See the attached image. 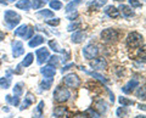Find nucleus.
<instances>
[{
	"label": "nucleus",
	"mask_w": 146,
	"mask_h": 118,
	"mask_svg": "<svg viewBox=\"0 0 146 118\" xmlns=\"http://www.w3.org/2000/svg\"><path fill=\"white\" fill-rule=\"evenodd\" d=\"M4 19H5V25L9 29L15 28V26H17L21 21V16L18 15L17 12L12 11V10H7L5 11V15H4Z\"/></svg>",
	"instance_id": "f257e3e1"
},
{
	"label": "nucleus",
	"mask_w": 146,
	"mask_h": 118,
	"mask_svg": "<svg viewBox=\"0 0 146 118\" xmlns=\"http://www.w3.org/2000/svg\"><path fill=\"white\" fill-rule=\"evenodd\" d=\"M52 97L55 101H57V102H65L71 97V93L68 91V89L63 88V87H56L54 90Z\"/></svg>",
	"instance_id": "f03ea898"
},
{
	"label": "nucleus",
	"mask_w": 146,
	"mask_h": 118,
	"mask_svg": "<svg viewBox=\"0 0 146 118\" xmlns=\"http://www.w3.org/2000/svg\"><path fill=\"white\" fill-rule=\"evenodd\" d=\"M141 43H143V35L138 33V32H131L127 37V45L131 49L140 46Z\"/></svg>",
	"instance_id": "7ed1b4c3"
},
{
	"label": "nucleus",
	"mask_w": 146,
	"mask_h": 118,
	"mask_svg": "<svg viewBox=\"0 0 146 118\" xmlns=\"http://www.w3.org/2000/svg\"><path fill=\"white\" fill-rule=\"evenodd\" d=\"M63 80H65V84L70 88H78L80 85L79 77L74 73H71V74H67L66 77H63Z\"/></svg>",
	"instance_id": "20e7f679"
},
{
	"label": "nucleus",
	"mask_w": 146,
	"mask_h": 118,
	"mask_svg": "<svg viewBox=\"0 0 146 118\" xmlns=\"http://www.w3.org/2000/svg\"><path fill=\"white\" fill-rule=\"evenodd\" d=\"M118 32L116 29H112V28H107V29H104L101 32V38L105 42H113V40H117L118 39Z\"/></svg>",
	"instance_id": "39448f33"
},
{
	"label": "nucleus",
	"mask_w": 146,
	"mask_h": 118,
	"mask_svg": "<svg viewBox=\"0 0 146 118\" xmlns=\"http://www.w3.org/2000/svg\"><path fill=\"white\" fill-rule=\"evenodd\" d=\"M99 54V49L93 44H89L83 49V56L86 60H91V58H95Z\"/></svg>",
	"instance_id": "423d86ee"
},
{
	"label": "nucleus",
	"mask_w": 146,
	"mask_h": 118,
	"mask_svg": "<svg viewBox=\"0 0 146 118\" xmlns=\"http://www.w3.org/2000/svg\"><path fill=\"white\" fill-rule=\"evenodd\" d=\"M11 46H12V56L13 57H20L21 55H23L25 52V46L22 42L20 40H13L11 43Z\"/></svg>",
	"instance_id": "0eeeda50"
},
{
	"label": "nucleus",
	"mask_w": 146,
	"mask_h": 118,
	"mask_svg": "<svg viewBox=\"0 0 146 118\" xmlns=\"http://www.w3.org/2000/svg\"><path fill=\"white\" fill-rule=\"evenodd\" d=\"M35 55H36V58H38V63L39 65H43L45 61H48V58L50 57V54H49V50L46 48H40L35 51Z\"/></svg>",
	"instance_id": "6e6552de"
},
{
	"label": "nucleus",
	"mask_w": 146,
	"mask_h": 118,
	"mask_svg": "<svg viewBox=\"0 0 146 118\" xmlns=\"http://www.w3.org/2000/svg\"><path fill=\"white\" fill-rule=\"evenodd\" d=\"M90 67H93V70L101 71V70H105L107 67V62L105 58L99 57V58H95V60L90 61Z\"/></svg>",
	"instance_id": "1a4fd4ad"
},
{
	"label": "nucleus",
	"mask_w": 146,
	"mask_h": 118,
	"mask_svg": "<svg viewBox=\"0 0 146 118\" xmlns=\"http://www.w3.org/2000/svg\"><path fill=\"white\" fill-rule=\"evenodd\" d=\"M139 85V80L138 79H130L128 83L122 88V91L124 94H130L133 90Z\"/></svg>",
	"instance_id": "9d476101"
},
{
	"label": "nucleus",
	"mask_w": 146,
	"mask_h": 118,
	"mask_svg": "<svg viewBox=\"0 0 146 118\" xmlns=\"http://www.w3.org/2000/svg\"><path fill=\"white\" fill-rule=\"evenodd\" d=\"M40 72L44 76V78H46V79H54L55 74H56V71H55L52 66H45L40 70Z\"/></svg>",
	"instance_id": "9b49d317"
},
{
	"label": "nucleus",
	"mask_w": 146,
	"mask_h": 118,
	"mask_svg": "<svg viewBox=\"0 0 146 118\" xmlns=\"http://www.w3.org/2000/svg\"><path fill=\"white\" fill-rule=\"evenodd\" d=\"M118 11H119L122 13V16L125 17V19H129V17L135 15V12L133 11V9L129 7V6H127V5H123V4L119 6V10H118Z\"/></svg>",
	"instance_id": "f8f14e48"
},
{
	"label": "nucleus",
	"mask_w": 146,
	"mask_h": 118,
	"mask_svg": "<svg viewBox=\"0 0 146 118\" xmlns=\"http://www.w3.org/2000/svg\"><path fill=\"white\" fill-rule=\"evenodd\" d=\"M68 115V111H67V107H63V106H57L54 108V112H52V116L55 117H58V118H63L65 116Z\"/></svg>",
	"instance_id": "ddd939ff"
},
{
	"label": "nucleus",
	"mask_w": 146,
	"mask_h": 118,
	"mask_svg": "<svg viewBox=\"0 0 146 118\" xmlns=\"http://www.w3.org/2000/svg\"><path fill=\"white\" fill-rule=\"evenodd\" d=\"M34 101H35V97L33 96V95H32V94H27V96L25 97L23 103H22L21 107H20V110H21V111H23L25 108H28Z\"/></svg>",
	"instance_id": "4468645a"
},
{
	"label": "nucleus",
	"mask_w": 146,
	"mask_h": 118,
	"mask_svg": "<svg viewBox=\"0 0 146 118\" xmlns=\"http://www.w3.org/2000/svg\"><path fill=\"white\" fill-rule=\"evenodd\" d=\"M10 85H11V72L7 71V76L4 77V78H0V87L7 89L10 88Z\"/></svg>",
	"instance_id": "2eb2a0df"
},
{
	"label": "nucleus",
	"mask_w": 146,
	"mask_h": 118,
	"mask_svg": "<svg viewBox=\"0 0 146 118\" xmlns=\"http://www.w3.org/2000/svg\"><path fill=\"white\" fill-rule=\"evenodd\" d=\"M84 38H85V34L82 30H78V32H74V33L72 34L71 40H72L73 43H76V44H79V43L83 42Z\"/></svg>",
	"instance_id": "dca6fc26"
},
{
	"label": "nucleus",
	"mask_w": 146,
	"mask_h": 118,
	"mask_svg": "<svg viewBox=\"0 0 146 118\" xmlns=\"http://www.w3.org/2000/svg\"><path fill=\"white\" fill-rule=\"evenodd\" d=\"M105 13L108 16V17H112V19H117L118 16H119V11L117 10L115 6H107L105 9Z\"/></svg>",
	"instance_id": "f3484780"
},
{
	"label": "nucleus",
	"mask_w": 146,
	"mask_h": 118,
	"mask_svg": "<svg viewBox=\"0 0 146 118\" xmlns=\"http://www.w3.org/2000/svg\"><path fill=\"white\" fill-rule=\"evenodd\" d=\"M45 42V39H44V37H42V35H35L34 38H32L31 40H29V46L31 48H35V46H38V45H40V44H43Z\"/></svg>",
	"instance_id": "a211bd4d"
},
{
	"label": "nucleus",
	"mask_w": 146,
	"mask_h": 118,
	"mask_svg": "<svg viewBox=\"0 0 146 118\" xmlns=\"http://www.w3.org/2000/svg\"><path fill=\"white\" fill-rule=\"evenodd\" d=\"M80 70L82 71H84L85 72V73H88L89 76H91V77H94V78H96L98 80H100V82H102V83H107V79L106 78H105V77H102L101 74H99V73H96V72H89V71H86L85 68H84V67H80Z\"/></svg>",
	"instance_id": "6ab92c4d"
},
{
	"label": "nucleus",
	"mask_w": 146,
	"mask_h": 118,
	"mask_svg": "<svg viewBox=\"0 0 146 118\" xmlns=\"http://www.w3.org/2000/svg\"><path fill=\"white\" fill-rule=\"evenodd\" d=\"M32 6V4L29 0H20L17 4H16V7L17 9H21V10H26V11H28L29 9Z\"/></svg>",
	"instance_id": "aec40b11"
},
{
	"label": "nucleus",
	"mask_w": 146,
	"mask_h": 118,
	"mask_svg": "<svg viewBox=\"0 0 146 118\" xmlns=\"http://www.w3.org/2000/svg\"><path fill=\"white\" fill-rule=\"evenodd\" d=\"M43 108H44V101H40L33 112V118H42L43 117Z\"/></svg>",
	"instance_id": "412c9836"
},
{
	"label": "nucleus",
	"mask_w": 146,
	"mask_h": 118,
	"mask_svg": "<svg viewBox=\"0 0 146 118\" xmlns=\"http://www.w3.org/2000/svg\"><path fill=\"white\" fill-rule=\"evenodd\" d=\"M106 3H107V0H91L88 5H89V7H93L94 10H96V9L102 7Z\"/></svg>",
	"instance_id": "4be33fe9"
},
{
	"label": "nucleus",
	"mask_w": 146,
	"mask_h": 118,
	"mask_svg": "<svg viewBox=\"0 0 146 118\" xmlns=\"http://www.w3.org/2000/svg\"><path fill=\"white\" fill-rule=\"evenodd\" d=\"M27 29H28V26H27V25H22V26H20L15 30V35H16V37L25 38L26 37V33H27Z\"/></svg>",
	"instance_id": "5701e85b"
},
{
	"label": "nucleus",
	"mask_w": 146,
	"mask_h": 118,
	"mask_svg": "<svg viewBox=\"0 0 146 118\" xmlns=\"http://www.w3.org/2000/svg\"><path fill=\"white\" fill-rule=\"evenodd\" d=\"M95 107H96V110L99 111L100 115H101V113H106V111H107V103L105 102L104 100H99L96 102V105H95Z\"/></svg>",
	"instance_id": "b1692460"
},
{
	"label": "nucleus",
	"mask_w": 146,
	"mask_h": 118,
	"mask_svg": "<svg viewBox=\"0 0 146 118\" xmlns=\"http://www.w3.org/2000/svg\"><path fill=\"white\" fill-rule=\"evenodd\" d=\"M36 16L38 17H42V19L44 20H49V19H52L54 17V12L52 11H50V10H42V11H39L38 13H36Z\"/></svg>",
	"instance_id": "393cba45"
},
{
	"label": "nucleus",
	"mask_w": 146,
	"mask_h": 118,
	"mask_svg": "<svg viewBox=\"0 0 146 118\" xmlns=\"http://www.w3.org/2000/svg\"><path fill=\"white\" fill-rule=\"evenodd\" d=\"M82 1L80 0H73V1H70L68 5L66 6V12H73L77 9V6L80 5Z\"/></svg>",
	"instance_id": "a878e982"
},
{
	"label": "nucleus",
	"mask_w": 146,
	"mask_h": 118,
	"mask_svg": "<svg viewBox=\"0 0 146 118\" xmlns=\"http://www.w3.org/2000/svg\"><path fill=\"white\" fill-rule=\"evenodd\" d=\"M5 99H6V101L10 103V105H12V106H18V105H20V97L16 96V95L13 97L10 96V95H6Z\"/></svg>",
	"instance_id": "bb28decb"
},
{
	"label": "nucleus",
	"mask_w": 146,
	"mask_h": 118,
	"mask_svg": "<svg viewBox=\"0 0 146 118\" xmlns=\"http://www.w3.org/2000/svg\"><path fill=\"white\" fill-rule=\"evenodd\" d=\"M128 115H129V110H128L127 106H122L117 110V116L119 118H125Z\"/></svg>",
	"instance_id": "cd10ccee"
},
{
	"label": "nucleus",
	"mask_w": 146,
	"mask_h": 118,
	"mask_svg": "<svg viewBox=\"0 0 146 118\" xmlns=\"http://www.w3.org/2000/svg\"><path fill=\"white\" fill-rule=\"evenodd\" d=\"M49 46L51 48V49L54 50V51H56V52H62V54L65 52V50L60 48V45L57 44L56 40H50V42H49Z\"/></svg>",
	"instance_id": "c85d7f7f"
},
{
	"label": "nucleus",
	"mask_w": 146,
	"mask_h": 118,
	"mask_svg": "<svg viewBox=\"0 0 146 118\" xmlns=\"http://www.w3.org/2000/svg\"><path fill=\"white\" fill-rule=\"evenodd\" d=\"M22 94H23V83H17L13 88V95L20 97Z\"/></svg>",
	"instance_id": "c756f323"
},
{
	"label": "nucleus",
	"mask_w": 146,
	"mask_h": 118,
	"mask_svg": "<svg viewBox=\"0 0 146 118\" xmlns=\"http://www.w3.org/2000/svg\"><path fill=\"white\" fill-rule=\"evenodd\" d=\"M34 56H33V54H28L26 57H25V60L22 61V63H21V66H25V67H29L31 65H32V62H33V58Z\"/></svg>",
	"instance_id": "7c9ffc66"
},
{
	"label": "nucleus",
	"mask_w": 146,
	"mask_h": 118,
	"mask_svg": "<svg viewBox=\"0 0 146 118\" xmlns=\"http://www.w3.org/2000/svg\"><path fill=\"white\" fill-rule=\"evenodd\" d=\"M48 61H49V66L57 67L58 63H60V61H61V57H58V56H51V57L48 58Z\"/></svg>",
	"instance_id": "2f4dec72"
},
{
	"label": "nucleus",
	"mask_w": 146,
	"mask_h": 118,
	"mask_svg": "<svg viewBox=\"0 0 146 118\" xmlns=\"http://www.w3.org/2000/svg\"><path fill=\"white\" fill-rule=\"evenodd\" d=\"M118 101H119V103L122 106H131V105H134L133 100H129V99H127L124 96H121L119 99H118Z\"/></svg>",
	"instance_id": "473e14b6"
},
{
	"label": "nucleus",
	"mask_w": 146,
	"mask_h": 118,
	"mask_svg": "<svg viewBox=\"0 0 146 118\" xmlns=\"http://www.w3.org/2000/svg\"><path fill=\"white\" fill-rule=\"evenodd\" d=\"M52 80L54 79H44L43 82H42V84H40V88L42 89H44V90H48V89H50L51 88V85H52Z\"/></svg>",
	"instance_id": "72a5a7b5"
},
{
	"label": "nucleus",
	"mask_w": 146,
	"mask_h": 118,
	"mask_svg": "<svg viewBox=\"0 0 146 118\" xmlns=\"http://www.w3.org/2000/svg\"><path fill=\"white\" fill-rule=\"evenodd\" d=\"M45 4H46V3H45L44 0H33V3H32V6H33L34 10H38V9L43 7Z\"/></svg>",
	"instance_id": "f704fd0d"
},
{
	"label": "nucleus",
	"mask_w": 146,
	"mask_h": 118,
	"mask_svg": "<svg viewBox=\"0 0 146 118\" xmlns=\"http://www.w3.org/2000/svg\"><path fill=\"white\" fill-rule=\"evenodd\" d=\"M50 7L54 9V10H60L62 7V4H61V1H58V0H51V1H50Z\"/></svg>",
	"instance_id": "c9c22d12"
},
{
	"label": "nucleus",
	"mask_w": 146,
	"mask_h": 118,
	"mask_svg": "<svg viewBox=\"0 0 146 118\" xmlns=\"http://www.w3.org/2000/svg\"><path fill=\"white\" fill-rule=\"evenodd\" d=\"M85 113H86V115H90L91 118H100V113L96 112L95 110H93V108H88Z\"/></svg>",
	"instance_id": "e433bc0d"
},
{
	"label": "nucleus",
	"mask_w": 146,
	"mask_h": 118,
	"mask_svg": "<svg viewBox=\"0 0 146 118\" xmlns=\"http://www.w3.org/2000/svg\"><path fill=\"white\" fill-rule=\"evenodd\" d=\"M136 96L138 97H140V99H145V88L144 87H141V88H139V90H138V93H136Z\"/></svg>",
	"instance_id": "4c0bfd02"
},
{
	"label": "nucleus",
	"mask_w": 146,
	"mask_h": 118,
	"mask_svg": "<svg viewBox=\"0 0 146 118\" xmlns=\"http://www.w3.org/2000/svg\"><path fill=\"white\" fill-rule=\"evenodd\" d=\"M46 23L50 26H58L60 25V19H54V20H48Z\"/></svg>",
	"instance_id": "58836bf2"
},
{
	"label": "nucleus",
	"mask_w": 146,
	"mask_h": 118,
	"mask_svg": "<svg viewBox=\"0 0 146 118\" xmlns=\"http://www.w3.org/2000/svg\"><path fill=\"white\" fill-rule=\"evenodd\" d=\"M33 32H34V28H32V27H28L25 39H31V38H32V35H33Z\"/></svg>",
	"instance_id": "ea45409f"
},
{
	"label": "nucleus",
	"mask_w": 146,
	"mask_h": 118,
	"mask_svg": "<svg viewBox=\"0 0 146 118\" xmlns=\"http://www.w3.org/2000/svg\"><path fill=\"white\" fill-rule=\"evenodd\" d=\"M80 27V23L79 22H77V23H72V25H70L67 27V30H70V32H72L73 29H77V28H79Z\"/></svg>",
	"instance_id": "a19ab883"
},
{
	"label": "nucleus",
	"mask_w": 146,
	"mask_h": 118,
	"mask_svg": "<svg viewBox=\"0 0 146 118\" xmlns=\"http://www.w3.org/2000/svg\"><path fill=\"white\" fill-rule=\"evenodd\" d=\"M129 4L131 7H141V3H139L138 0H129Z\"/></svg>",
	"instance_id": "79ce46f5"
},
{
	"label": "nucleus",
	"mask_w": 146,
	"mask_h": 118,
	"mask_svg": "<svg viewBox=\"0 0 146 118\" xmlns=\"http://www.w3.org/2000/svg\"><path fill=\"white\" fill-rule=\"evenodd\" d=\"M77 17H78V12H74V13H72V15H67V19L70 21H74Z\"/></svg>",
	"instance_id": "37998d69"
},
{
	"label": "nucleus",
	"mask_w": 146,
	"mask_h": 118,
	"mask_svg": "<svg viewBox=\"0 0 146 118\" xmlns=\"http://www.w3.org/2000/svg\"><path fill=\"white\" fill-rule=\"evenodd\" d=\"M73 66H74V63H70V65H66V66H63L62 68H61V72H62V73H63V72H67V71L70 70L71 67H73Z\"/></svg>",
	"instance_id": "c03bdc74"
},
{
	"label": "nucleus",
	"mask_w": 146,
	"mask_h": 118,
	"mask_svg": "<svg viewBox=\"0 0 146 118\" xmlns=\"http://www.w3.org/2000/svg\"><path fill=\"white\" fill-rule=\"evenodd\" d=\"M73 118H88V115L86 113H78V115H76Z\"/></svg>",
	"instance_id": "a18cd8bd"
},
{
	"label": "nucleus",
	"mask_w": 146,
	"mask_h": 118,
	"mask_svg": "<svg viewBox=\"0 0 146 118\" xmlns=\"http://www.w3.org/2000/svg\"><path fill=\"white\" fill-rule=\"evenodd\" d=\"M4 38H5V33H4V32H1V30H0V42H1V40H3Z\"/></svg>",
	"instance_id": "49530a36"
},
{
	"label": "nucleus",
	"mask_w": 146,
	"mask_h": 118,
	"mask_svg": "<svg viewBox=\"0 0 146 118\" xmlns=\"http://www.w3.org/2000/svg\"><path fill=\"white\" fill-rule=\"evenodd\" d=\"M0 4H3V5H7V1L6 0H0Z\"/></svg>",
	"instance_id": "de8ad7c7"
},
{
	"label": "nucleus",
	"mask_w": 146,
	"mask_h": 118,
	"mask_svg": "<svg viewBox=\"0 0 146 118\" xmlns=\"http://www.w3.org/2000/svg\"><path fill=\"white\" fill-rule=\"evenodd\" d=\"M135 118H145V116H136Z\"/></svg>",
	"instance_id": "09e8293b"
},
{
	"label": "nucleus",
	"mask_w": 146,
	"mask_h": 118,
	"mask_svg": "<svg viewBox=\"0 0 146 118\" xmlns=\"http://www.w3.org/2000/svg\"><path fill=\"white\" fill-rule=\"evenodd\" d=\"M116 1H123V0H116Z\"/></svg>",
	"instance_id": "8fccbe9b"
},
{
	"label": "nucleus",
	"mask_w": 146,
	"mask_h": 118,
	"mask_svg": "<svg viewBox=\"0 0 146 118\" xmlns=\"http://www.w3.org/2000/svg\"><path fill=\"white\" fill-rule=\"evenodd\" d=\"M44 1H45V3H48V1H49V0H44Z\"/></svg>",
	"instance_id": "3c124183"
},
{
	"label": "nucleus",
	"mask_w": 146,
	"mask_h": 118,
	"mask_svg": "<svg viewBox=\"0 0 146 118\" xmlns=\"http://www.w3.org/2000/svg\"><path fill=\"white\" fill-rule=\"evenodd\" d=\"M9 1H15V0H9Z\"/></svg>",
	"instance_id": "603ef678"
},
{
	"label": "nucleus",
	"mask_w": 146,
	"mask_h": 118,
	"mask_svg": "<svg viewBox=\"0 0 146 118\" xmlns=\"http://www.w3.org/2000/svg\"><path fill=\"white\" fill-rule=\"evenodd\" d=\"M0 65H1V61H0Z\"/></svg>",
	"instance_id": "864d4df0"
}]
</instances>
